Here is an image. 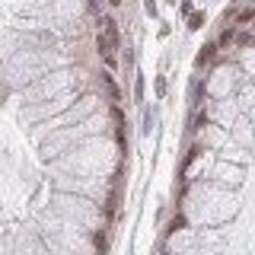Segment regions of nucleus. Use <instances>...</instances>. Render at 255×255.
Instances as JSON below:
<instances>
[{
	"label": "nucleus",
	"mask_w": 255,
	"mask_h": 255,
	"mask_svg": "<svg viewBox=\"0 0 255 255\" xmlns=\"http://www.w3.org/2000/svg\"><path fill=\"white\" fill-rule=\"evenodd\" d=\"M185 227H188V217H185V214H182V211H175V214H172V220H169V236L182 233V230H185Z\"/></svg>",
	"instance_id": "f03ea898"
},
{
	"label": "nucleus",
	"mask_w": 255,
	"mask_h": 255,
	"mask_svg": "<svg viewBox=\"0 0 255 255\" xmlns=\"http://www.w3.org/2000/svg\"><path fill=\"white\" fill-rule=\"evenodd\" d=\"M99 51L106 54V58H115L118 35H115V29H112V26H102V32H99Z\"/></svg>",
	"instance_id": "f257e3e1"
}]
</instances>
